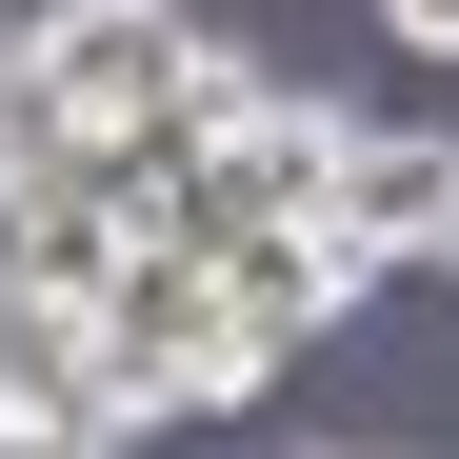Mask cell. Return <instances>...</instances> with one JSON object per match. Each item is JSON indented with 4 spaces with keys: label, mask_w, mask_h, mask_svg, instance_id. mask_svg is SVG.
I'll return each mask as SVG.
<instances>
[{
    "label": "cell",
    "mask_w": 459,
    "mask_h": 459,
    "mask_svg": "<svg viewBox=\"0 0 459 459\" xmlns=\"http://www.w3.org/2000/svg\"><path fill=\"white\" fill-rule=\"evenodd\" d=\"M21 60H40V140L60 160H180V120L220 81V40L180 0H40Z\"/></svg>",
    "instance_id": "obj_1"
},
{
    "label": "cell",
    "mask_w": 459,
    "mask_h": 459,
    "mask_svg": "<svg viewBox=\"0 0 459 459\" xmlns=\"http://www.w3.org/2000/svg\"><path fill=\"white\" fill-rule=\"evenodd\" d=\"M340 100H299V81H260V60H220L200 81V120H180V160H160V240H240V220H320L340 200Z\"/></svg>",
    "instance_id": "obj_2"
},
{
    "label": "cell",
    "mask_w": 459,
    "mask_h": 459,
    "mask_svg": "<svg viewBox=\"0 0 459 459\" xmlns=\"http://www.w3.org/2000/svg\"><path fill=\"white\" fill-rule=\"evenodd\" d=\"M100 379H120V420L160 439V420H240L260 400V340L220 320V260L200 240H140L120 280H100Z\"/></svg>",
    "instance_id": "obj_3"
},
{
    "label": "cell",
    "mask_w": 459,
    "mask_h": 459,
    "mask_svg": "<svg viewBox=\"0 0 459 459\" xmlns=\"http://www.w3.org/2000/svg\"><path fill=\"white\" fill-rule=\"evenodd\" d=\"M120 379H100V299H60L0 260V459H120Z\"/></svg>",
    "instance_id": "obj_4"
},
{
    "label": "cell",
    "mask_w": 459,
    "mask_h": 459,
    "mask_svg": "<svg viewBox=\"0 0 459 459\" xmlns=\"http://www.w3.org/2000/svg\"><path fill=\"white\" fill-rule=\"evenodd\" d=\"M320 220H340V240H359L379 280H459V140H379V120H359Z\"/></svg>",
    "instance_id": "obj_5"
},
{
    "label": "cell",
    "mask_w": 459,
    "mask_h": 459,
    "mask_svg": "<svg viewBox=\"0 0 459 459\" xmlns=\"http://www.w3.org/2000/svg\"><path fill=\"white\" fill-rule=\"evenodd\" d=\"M200 260H220V320H240L260 359H280V340H320L340 299L379 280V260L340 240V220H240V240H200Z\"/></svg>",
    "instance_id": "obj_6"
},
{
    "label": "cell",
    "mask_w": 459,
    "mask_h": 459,
    "mask_svg": "<svg viewBox=\"0 0 459 459\" xmlns=\"http://www.w3.org/2000/svg\"><path fill=\"white\" fill-rule=\"evenodd\" d=\"M379 40H420V60H459V0H379Z\"/></svg>",
    "instance_id": "obj_7"
},
{
    "label": "cell",
    "mask_w": 459,
    "mask_h": 459,
    "mask_svg": "<svg viewBox=\"0 0 459 459\" xmlns=\"http://www.w3.org/2000/svg\"><path fill=\"white\" fill-rule=\"evenodd\" d=\"M21 200H40V140H21V120H0V240H21Z\"/></svg>",
    "instance_id": "obj_8"
},
{
    "label": "cell",
    "mask_w": 459,
    "mask_h": 459,
    "mask_svg": "<svg viewBox=\"0 0 459 459\" xmlns=\"http://www.w3.org/2000/svg\"><path fill=\"white\" fill-rule=\"evenodd\" d=\"M320 459H379V439H320Z\"/></svg>",
    "instance_id": "obj_9"
}]
</instances>
